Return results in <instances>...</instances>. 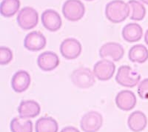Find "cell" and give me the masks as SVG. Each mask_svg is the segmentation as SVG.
I'll list each match as a JSON object with an SVG mask.
<instances>
[{
    "mask_svg": "<svg viewBox=\"0 0 148 132\" xmlns=\"http://www.w3.org/2000/svg\"><path fill=\"white\" fill-rule=\"evenodd\" d=\"M85 1H88V2H90V1H93V0H85Z\"/></svg>",
    "mask_w": 148,
    "mask_h": 132,
    "instance_id": "cell-28",
    "label": "cell"
},
{
    "mask_svg": "<svg viewBox=\"0 0 148 132\" xmlns=\"http://www.w3.org/2000/svg\"><path fill=\"white\" fill-rule=\"evenodd\" d=\"M40 112V105L35 100H22L18 107V115L24 119L35 118L39 115Z\"/></svg>",
    "mask_w": 148,
    "mask_h": 132,
    "instance_id": "cell-15",
    "label": "cell"
},
{
    "mask_svg": "<svg viewBox=\"0 0 148 132\" xmlns=\"http://www.w3.org/2000/svg\"><path fill=\"white\" fill-rule=\"evenodd\" d=\"M115 101L119 109L125 111H129L136 105L137 99L133 91L123 90L117 94Z\"/></svg>",
    "mask_w": 148,
    "mask_h": 132,
    "instance_id": "cell-13",
    "label": "cell"
},
{
    "mask_svg": "<svg viewBox=\"0 0 148 132\" xmlns=\"http://www.w3.org/2000/svg\"><path fill=\"white\" fill-rule=\"evenodd\" d=\"M60 60L58 55L53 51L42 53L37 58V65L42 71L49 72L55 70L59 65Z\"/></svg>",
    "mask_w": 148,
    "mask_h": 132,
    "instance_id": "cell-12",
    "label": "cell"
},
{
    "mask_svg": "<svg viewBox=\"0 0 148 132\" xmlns=\"http://www.w3.org/2000/svg\"><path fill=\"white\" fill-rule=\"evenodd\" d=\"M62 14L68 21L77 22L84 16L85 8L80 0H67L63 4Z\"/></svg>",
    "mask_w": 148,
    "mask_h": 132,
    "instance_id": "cell-5",
    "label": "cell"
},
{
    "mask_svg": "<svg viewBox=\"0 0 148 132\" xmlns=\"http://www.w3.org/2000/svg\"><path fill=\"white\" fill-rule=\"evenodd\" d=\"M82 51L81 43L75 38H67L60 45V53L66 59L73 60L80 56Z\"/></svg>",
    "mask_w": 148,
    "mask_h": 132,
    "instance_id": "cell-8",
    "label": "cell"
},
{
    "mask_svg": "<svg viewBox=\"0 0 148 132\" xmlns=\"http://www.w3.org/2000/svg\"><path fill=\"white\" fill-rule=\"evenodd\" d=\"M19 8V0H2L0 4V13L2 16L10 18L16 14Z\"/></svg>",
    "mask_w": 148,
    "mask_h": 132,
    "instance_id": "cell-20",
    "label": "cell"
},
{
    "mask_svg": "<svg viewBox=\"0 0 148 132\" xmlns=\"http://www.w3.org/2000/svg\"><path fill=\"white\" fill-rule=\"evenodd\" d=\"M31 77L27 71L20 70L16 72L11 79V88L16 93H22L28 89Z\"/></svg>",
    "mask_w": 148,
    "mask_h": 132,
    "instance_id": "cell-14",
    "label": "cell"
},
{
    "mask_svg": "<svg viewBox=\"0 0 148 132\" xmlns=\"http://www.w3.org/2000/svg\"><path fill=\"white\" fill-rule=\"evenodd\" d=\"M130 10V18L134 21H141L146 15V8L142 4L136 0H130L127 2Z\"/></svg>",
    "mask_w": 148,
    "mask_h": 132,
    "instance_id": "cell-22",
    "label": "cell"
},
{
    "mask_svg": "<svg viewBox=\"0 0 148 132\" xmlns=\"http://www.w3.org/2000/svg\"><path fill=\"white\" fill-rule=\"evenodd\" d=\"M128 58L132 63H145L148 60V49L144 45H133L128 52Z\"/></svg>",
    "mask_w": 148,
    "mask_h": 132,
    "instance_id": "cell-18",
    "label": "cell"
},
{
    "mask_svg": "<svg viewBox=\"0 0 148 132\" xmlns=\"http://www.w3.org/2000/svg\"><path fill=\"white\" fill-rule=\"evenodd\" d=\"M95 76L101 81H108L113 77L116 71V65L113 61L108 59H101L93 66Z\"/></svg>",
    "mask_w": 148,
    "mask_h": 132,
    "instance_id": "cell-9",
    "label": "cell"
},
{
    "mask_svg": "<svg viewBox=\"0 0 148 132\" xmlns=\"http://www.w3.org/2000/svg\"><path fill=\"white\" fill-rule=\"evenodd\" d=\"M18 26L24 31L34 28L39 22V14L32 7H24L18 13L16 18Z\"/></svg>",
    "mask_w": 148,
    "mask_h": 132,
    "instance_id": "cell-4",
    "label": "cell"
},
{
    "mask_svg": "<svg viewBox=\"0 0 148 132\" xmlns=\"http://www.w3.org/2000/svg\"><path fill=\"white\" fill-rule=\"evenodd\" d=\"M103 124L102 115L99 112L91 111L84 113L80 121V127L84 132H97Z\"/></svg>",
    "mask_w": 148,
    "mask_h": 132,
    "instance_id": "cell-6",
    "label": "cell"
},
{
    "mask_svg": "<svg viewBox=\"0 0 148 132\" xmlns=\"http://www.w3.org/2000/svg\"><path fill=\"white\" fill-rule=\"evenodd\" d=\"M128 127L133 132H141L147 125V119L145 113L141 111H135L130 113L127 120Z\"/></svg>",
    "mask_w": 148,
    "mask_h": 132,
    "instance_id": "cell-17",
    "label": "cell"
},
{
    "mask_svg": "<svg viewBox=\"0 0 148 132\" xmlns=\"http://www.w3.org/2000/svg\"><path fill=\"white\" fill-rule=\"evenodd\" d=\"M11 132H33V122L28 119L14 117L10 121Z\"/></svg>",
    "mask_w": 148,
    "mask_h": 132,
    "instance_id": "cell-21",
    "label": "cell"
},
{
    "mask_svg": "<svg viewBox=\"0 0 148 132\" xmlns=\"http://www.w3.org/2000/svg\"><path fill=\"white\" fill-rule=\"evenodd\" d=\"M140 1L143 2V3L146 4V5H148V0H140Z\"/></svg>",
    "mask_w": 148,
    "mask_h": 132,
    "instance_id": "cell-27",
    "label": "cell"
},
{
    "mask_svg": "<svg viewBox=\"0 0 148 132\" xmlns=\"http://www.w3.org/2000/svg\"><path fill=\"white\" fill-rule=\"evenodd\" d=\"M145 42L147 44V45H148V29L147 30L146 33H145Z\"/></svg>",
    "mask_w": 148,
    "mask_h": 132,
    "instance_id": "cell-26",
    "label": "cell"
},
{
    "mask_svg": "<svg viewBox=\"0 0 148 132\" xmlns=\"http://www.w3.org/2000/svg\"><path fill=\"white\" fill-rule=\"evenodd\" d=\"M138 95L141 99L148 100V78L144 79L139 82L137 89Z\"/></svg>",
    "mask_w": 148,
    "mask_h": 132,
    "instance_id": "cell-24",
    "label": "cell"
},
{
    "mask_svg": "<svg viewBox=\"0 0 148 132\" xmlns=\"http://www.w3.org/2000/svg\"><path fill=\"white\" fill-rule=\"evenodd\" d=\"M36 132H58L57 121L51 117H43L37 120L35 125Z\"/></svg>",
    "mask_w": 148,
    "mask_h": 132,
    "instance_id": "cell-19",
    "label": "cell"
},
{
    "mask_svg": "<svg viewBox=\"0 0 148 132\" xmlns=\"http://www.w3.org/2000/svg\"><path fill=\"white\" fill-rule=\"evenodd\" d=\"M60 132H80L76 128L73 126H67V127L63 128Z\"/></svg>",
    "mask_w": 148,
    "mask_h": 132,
    "instance_id": "cell-25",
    "label": "cell"
},
{
    "mask_svg": "<svg viewBox=\"0 0 148 132\" xmlns=\"http://www.w3.org/2000/svg\"><path fill=\"white\" fill-rule=\"evenodd\" d=\"M130 10L127 3L122 0H113L105 6V16L110 22L121 23L129 16Z\"/></svg>",
    "mask_w": 148,
    "mask_h": 132,
    "instance_id": "cell-1",
    "label": "cell"
},
{
    "mask_svg": "<svg viewBox=\"0 0 148 132\" xmlns=\"http://www.w3.org/2000/svg\"><path fill=\"white\" fill-rule=\"evenodd\" d=\"M47 44L45 36L39 31H32L26 35L24 39V47L27 51L36 52L44 49Z\"/></svg>",
    "mask_w": 148,
    "mask_h": 132,
    "instance_id": "cell-10",
    "label": "cell"
},
{
    "mask_svg": "<svg viewBox=\"0 0 148 132\" xmlns=\"http://www.w3.org/2000/svg\"><path fill=\"white\" fill-rule=\"evenodd\" d=\"M13 57H14V55L10 48L8 47H4V46L0 47V65H1L9 64L12 61Z\"/></svg>",
    "mask_w": 148,
    "mask_h": 132,
    "instance_id": "cell-23",
    "label": "cell"
},
{
    "mask_svg": "<svg viewBox=\"0 0 148 132\" xmlns=\"http://www.w3.org/2000/svg\"><path fill=\"white\" fill-rule=\"evenodd\" d=\"M42 23L45 28L51 32L59 31L62 27V21L57 11L53 9H47L42 14Z\"/></svg>",
    "mask_w": 148,
    "mask_h": 132,
    "instance_id": "cell-11",
    "label": "cell"
},
{
    "mask_svg": "<svg viewBox=\"0 0 148 132\" xmlns=\"http://www.w3.org/2000/svg\"><path fill=\"white\" fill-rule=\"evenodd\" d=\"M93 71L85 67H80L74 70L71 74V79L73 84L79 88H89L96 83Z\"/></svg>",
    "mask_w": 148,
    "mask_h": 132,
    "instance_id": "cell-3",
    "label": "cell"
},
{
    "mask_svg": "<svg viewBox=\"0 0 148 132\" xmlns=\"http://www.w3.org/2000/svg\"><path fill=\"white\" fill-rule=\"evenodd\" d=\"M141 75L130 65H121L116 75V82L126 88H133L139 84Z\"/></svg>",
    "mask_w": 148,
    "mask_h": 132,
    "instance_id": "cell-2",
    "label": "cell"
},
{
    "mask_svg": "<svg viewBox=\"0 0 148 132\" xmlns=\"http://www.w3.org/2000/svg\"><path fill=\"white\" fill-rule=\"evenodd\" d=\"M99 56L103 59H108L113 62H119L125 54V49L121 44L110 42L103 45L99 48Z\"/></svg>",
    "mask_w": 148,
    "mask_h": 132,
    "instance_id": "cell-7",
    "label": "cell"
},
{
    "mask_svg": "<svg viewBox=\"0 0 148 132\" xmlns=\"http://www.w3.org/2000/svg\"><path fill=\"white\" fill-rule=\"evenodd\" d=\"M121 35L124 40L127 43H136L142 38L143 29L137 23H128L123 28Z\"/></svg>",
    "mask_w": 148,
    "mask_h": 132,
    "instance_id": "cell-16",
    "label": "cell"
}]
</instances>
